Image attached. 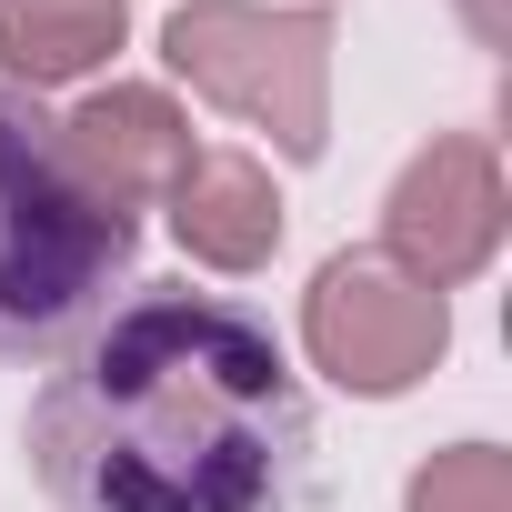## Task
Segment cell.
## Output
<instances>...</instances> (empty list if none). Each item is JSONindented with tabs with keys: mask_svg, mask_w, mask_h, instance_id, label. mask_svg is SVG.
<instances>
[{
	"mask_svg": "<svg viewBox=\"0 0 512 512\" xmlns=\"http://www.w3.org/2000/svg\"><path fill=\"white\" fill-rule=\"evenodd\" d=\"M312 452L302 382L221 292H131L31 402L51 512H282Z\"/></svg>",
	"mask_w": 512,
	"mask_h": 512,
	"instance_id": "6da1fadb",
	"label": "cell"
},
{
	"mask_svg": "<svg viewBox=\"0 0 512 512\" xmlns=\"http://www.w3.org/2000/svg\"><path fill=\"white\" fill-rule=\"evenodd\" d=\"M131 251L141 221L61 161V121L0 91V362L71 352L111 312V282H131Z\"/></svg>",
	"mask_w": 512,
	"mask_h": 512,
	"instance_id": "7a4b0ae2",
	"label": "cell"
},
{
	"mask_svg": "<svg viewBox=\"0 0 512 512\" xmlns=\"http://www.w3.org/2000/svg\"><path fill=\"white\" fill-rule=\"evenodd\" d=\"M161 61L201 101H221L231 121L272 131L282 161H322V141H332V11L181 0L161 21Z\"/></svg>",
	"mask_w": 512,
	"mask_h": 512,
	"instance_id": "3957f363",
	"label": "cell"
},
{
	"mask_svg": "<svg viewBox=\"0 0 512 512\" xmlns=\"http://www.w3.org/2000/svg\"><path fill=\"white\" fill-rule=\"evenodd\" d=\"M302 342L342 392L392 402L452 352V302L422 292L412 272H392L382 251H332L302 292Z\"/></svg>",
	"mask_w": 512,
	"mask_h": 512,
	"instance_id": "277c9868",
	"label": "cell"
},
{
	"mask_svg": "<svg viewBox=\"0 0 512 512\" xmlns=\"http://www.w3.org/2000/svg\"><path fill=\"white\" fill-rule=\"evenodd\" d=\"M492 251H502V161L482 131H442L432 151L402 161V181L382 201V262L412 272L422 292H452Z\"/></svg>",
	"mask_w": 512,
	"mask_h": 512,
	"instance_id": "5b68a950",
	"label": "cell"
},
{
	"mask_svg": "<svg viewBox=\"0 0 512 512\" xmlns=\"http://www.w3.org/2000/svg\"><path fill=\"white\" fill-rule=\"evenodd\" d=\"M61 161H71L111 211H141V201H161V191L181 181V161H191V121H181L171 91H151V81H111V91H91V101L61 121Z\"/></svg>",
	"mask_w": 512,
	"mask_h": 512,
	"instance_id": "8992f818",
	"label": "cell"
},
{
	"mask_svg": "<svg viewBox=\"0 0 512 512\" xmlns=\"http://www.w3.org/2000/svg\"><path fill=\"white\" fill-rule=\"evenodd\" d=\"M161 201H171L181 251L211 262V272H262L282 251V191H272V171L251 151H191Z\"/></svg>",
	"mask_w": 512,
	"mask_h": 512,
	"instance_id": "52a82bcc",
	"label": "cell"
},
{
	"mask_svg": "<svg viewBox=\"0 0 512 512\" xmlns=\"http://www.w3.org/2000/svg\"><path fill=\"white\" fill-rule=\"evenodd\" d=\"M121 41H131L121 0H0V71L31 81V91L101 71Z\"/></svg>",
	"mask_w": 512,
	"mask_h": 512,
	"instance_id": "ba28073f",
	"label": "cell"
},
{
	"mask_svg": "<svg viewBox=\"0 0 512 512\" xmlns=\"http://www.w3.org/2000/svg\"><path fill=\"white\" fill-rule=\"evenodd\" d=\"M402 512H512V452L502 442H452L412 472Z\"/></svg>",
	"mask_w": 512,
	"mask_h": 512,
	"instance_id": "9c48e42d",
	"label": "cell"
},
{
	"mask_svg": "<svg viewBox=\"0 0 512 512\" xmlns=\"http://www.w3.org/2000/svg\"><path fill=\"white\" fill-rule=\"evenodd\" d=\"M462 11H472V31H482V41H502V0H462Z\"/></svg>",
	"mask_w": 512,
	"mask_h": 512,
	"instance_id": "30bf717a",
	"label": "cell"
}]
</instances>
